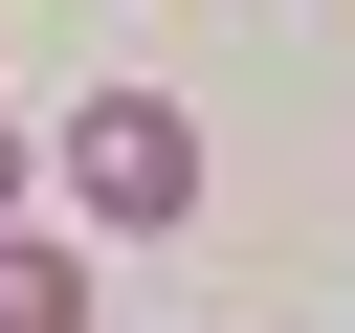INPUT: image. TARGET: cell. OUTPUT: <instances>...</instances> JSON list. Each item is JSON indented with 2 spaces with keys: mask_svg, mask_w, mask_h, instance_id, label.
Returning a JSON list of instances; mask_svg holds the SVG:
<instances>
[{
  "mask_svg": "<svg viewBox=\"0 0 355 333\" xmlns=\"http://www.w3.org/2000/svg\"><path fill=\"white\" fill-rule=\"evenodd\" d=\"M67 200L89 222H200V111L178 89H89L67 111Z\"/></svg>",
  "mask_w": 355,
  "mask_h": 333,
  "instance_id": "obj_1",
  "label": "cell"
},
{
  "mask_svg": "<svg viewBox=\"0 0 355 333\" xmlns=\"http://www.w3.org/2000/svg\"><path fill=\"white\" fill-rule=\"evenodd\" d=\"M0 333H89V244H22L0 222Z\"/></svg>",
  "mask_w": 355,
  "mask_h": 333,
  "instance_id": "obj_2",
  "label": "cell"
},
{
  "mask_svg": "<svg viewBox=\"0 0 355 333\" xmlns=\"http://www.w3.org/2000/svg\"><path fill=\"white\" fill-rule=\"evenodd\" d=\"M0 222H22V133H0Z\"/></svg>",
  "mask_w": 355,
  "mask_h": 333,
  "instance_id": "obj_3",
  "label": "cell"
}]
</instances>
